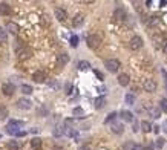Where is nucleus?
Instances as JSON below:
<instances>
[{"label": "nucleus", "instance_id": "nucleus-1", "mask_svg": "<svg viewBox=\"0 0 167 150\" xmlns=\"http://www.w3.org/2000/svg\"><path fill=\"white\" fill-rule=\"evenodd\" d=\"M23 126H25V123H23V121L11 119V121H9V124H8L5 129H6V133H8V135H14V136H17V135H19V132H20L19 129H20V127H23Z\"/></svg>", "mask_w": 167, "mask_h": 150}, {"label": "nucleus", "instance_id": "nucleus-2", "mask_svg": "<svg viewBox=\"0 0 167 150\" xmlns=\"http://www.w3.org/2000/svg\"><path fill=\"white\" fill-rule=\"evenodd\" d=\"M104 68H106L109 72L115 74V72H118V69L121 68V63H120L117 58H107V60L104 61Z\"/></svg>", "mask_w": 167, "mask_h": 150}, {"label": "nucleus", "instance_id": "nucleus-3", "mask_svg": "<svg viewBox=\"0 0 167 150\" xmlns=\"http://www.w3.org/2000/svg\"><path fill=\"white\" fill-rule=\"evenodd\" d=\"M86 43H87V48L97 49V48L101 44V37H100L98 34H90L89 37L86 38Z\"/></svg>", "mask_w": 167, "mask_h": 150}, {"label": "nucleus", "instance_id": "nucleus-4", "mask_svg": "<svg viewBox=\"0 0 167 150\" xmlns=\"http://www.w3.org/2000/svg\"><path fill=\"white\" fill-rule=\"evenodd\" d=\"M129 48H130L132 51L141 49V48H143V38L140 37V35H133V37L130 38V41H129Z\"/></svg>", "mask_w": 167, "mask_h": 150}, {"label": "nucleus", "instance_id": "nucleus-5", "mask_svg": "<svg viewBox=\"0 0 167 150\" xmlns=\"http://www.w3.org/2000/svg\"><path fill=\"white\" fill-rule=\"evenodd\" d=\"M17 107L22 110H29L32 107V101L28 98H20V100H17Z\"/></svg>", "mask_w": 167, "mask_h": 150}, {"label": "nucleus", "instance_id": "nucleus-6", "mask_svg": "<svg viewBox=\"0 0 167 150\" xmlns=\"http://www.w3.org/2000/svg\"><path fill=\"white\" fill-rule=\"evenodd\" d=\"M126 17H127V12H126L124 8H117L114 11V20L115 22H123Z\"/></svg>", "mask_w": 167, "mask_h": 150}, {"label": "nucleus", "instance_id": "nucleus-7", "mask_svg": "<svg viewBox=\"0 0 167 150\" xmlns=\"http://www.w3.org/2000/svg\"><path fill=\"white\" fill-rule=\"evenodd\" d=\"M17 57H19V60H26V58L31 57V51H29L26 46L19 48V49H17Z\"/></svg>", "mask_w": 167, "mask_h": 150}, {"label": "nucleus", "instance_id": "nucleus-8", "mask_svg": "<svg viewBox=\"0 0 167 150\" xmlns=\"http://www.w3.org/2000/svg\"><path fill=\"white\" fill-rule=\"evenodd\" d=\"M143 87H144V90H146V92L152 94V92H155V90H157V83H155V80H144Z\"/></svg>", "mask_w": 167, "mask_h": 150}, {"label": "nucleus", "instance_id": "nucleus-9", "mask_svg": "<svg viewBox=\"0 0 167 150\" xmlns=\"http://www.w3.org/2000/svg\"><path fill=\"white\" fill-rule=\"evenodd\" d=\"M2 92H3L6 97H11V95L15 92V86H14L12 83H5V84L2 86Z\"/></svg>", "mask_w": 167, "mask_h": 150}, {"label": "nucleus", "instance_id": "nucleus-10", "mask_svg": "<svg viewBox=\"0 0 167 150\" xmlns=\"http://www.w3.org/2000/svg\"><path fill=\"white\" fill-rule=\"evenodd\" d=\"M54 14H55V19H57L58 22H65V20L68 19V12H66L63 8H55Z\"/></svg>", "mask_w": 167, "mask_h": 150}, {"label": "nucleus", "instance_id": "nucleus-11", "mask_svg": "<svg viewBox=\"0 0 167 150\" xmlns=\"http://www.w3.org/2000/svg\"><path fill=\"white\" fill-rule=\"evenodd\" d=\"M111 130H112V133H115V135H121V133L124 132V126H123L121 123H114V124L111 126Z\"/></svg>", "mask_w": 167, "mask_h": 150}, {"label": "nucleus", "instance_id": "nucleus-12", "mask_svg": "<svg viewBox=\"0 0 167 150\" xmlns=\"http://www.w3.org/2000/svg\"><path fill=\"white\" fill-rule=\"evenodd\" d=\"M32 80L35 83H44L46 81V74L43 71H37V72H34V75H32Z\"/></svg>", "mask_w": 167, "mask_h": 150}, {"label": "nucleus", "instance_id": "nucleus-13", "mask_svg": "<svg viewBox=\"0 0 167 150\" xmlns=\"http://www.w3.org/2000/svg\"><path fill=\"white\" fill-rule=\"evenodd\" d=\"M69 63V55L68 54H60V55H57V65L58 66H65V65H68Z\"/></svg>", "mask_w": 167, "mask_h": 150}, {"label": "nucleus", "instance_id": "nucleus-14", "mask_svg": "<svg viewBox=\"0 0 167 150\" xmlns=\"http://www.w3.org/2000/svg\"><path fill=\"white\" fill-rule=\"evenodd\" d=\"M120 116H121V119L126 121V123H132V121H133V113L129 112V110H121V112H120Z\"/></svg>", "mask_w": 167, "mask_h": 150}, {"label": "nucleus", "instance_id": "nucleus-15", "mask_svg": "<svg viewBox=\"0 0 167 150\" xmlns=\"http://www.w3.org/2000/svg\"><path fill=\"white\" fill-rule=\"evenodd\" d=\"M83 23H84V17L81 14L75 15L74 20H72V26H74V28H80V26H83Z\"/></svg>", "mask_w": 167, "mask_h": 150}, {"label": "nucleus", "instance_id": "nucleus-16", "mask_svg": "<svg viewBox=\"0 0 167 150\" xmlns=\"http://www.w3.org/2000/svg\"><path fill=\"white\" fill-rule=\"evenodd\" d=\"M5 29H6V31H9L11 34H17V32H19V25H17V23H14V22H8Z\"/></svg>", "mask_w": 167, "mask_h": 150}, {"label": "nucleus", "instance_id": "nucleus-17", "mask_svg": "<svg viewBox=\"0 0 167 150\" xmlns=\"http://www.w3.org/2000/svg\"><path fill=\"white\" fill-rule=\"evenodd\" d=\"M11 14V6L8 3H0V15H9Z\"/></svg>", "mask_w": 167, "mask_h": 150}, {"label": "nucleus", "instance_id": "nucleus-18", "mask_svg": "<svg viewBox=\"0 0 167 150\" xmlns=\"http://www.w3.org/2000/svg\"><path fill=\"white\" fill-rule=\"evenodd\" d=\"M129 81H130V77H129L127 74H120L118 75V83H120V86H127Z\"/></svg>", "mask_w": 167, "mask_h": 150}, {"label": "nucleus", "instance_id": "nucleus-19", "mask_svg": "<svg viewBox=\"0 0 167 150\" xmlns=\"http://www.w3.org/2000/svg\"><path fill=\"white\" fill-rule=\"evenodd\" d=\"M149 113H150L152 118L158 119V118L161 116V109H160V107H150V109H149Z\"/></svg>", "mask_w": 167, "mask_h": 150}, {"label": "nucleus", "instance_id": "nucleus-20", "mask_svg": "<svg viewBox=\"0 0 167 150\" xmlns=\"http://www.w3.org/2000/svg\"><path fill=\"white\" fill-rule=\"evenodd\" d=\"M106 106V98L104 97H98L97 100H95V107L97 109H103Z\"/></svg>", "mask_w": 167, "mask_h": 150}, {"label": "nucleus", "instance_id": "nucleus-21", "mask_svg": "<svg viewBox=\"0 0 167 150\" xmlns=\"http://www.w3.org/2000/svg\"><path fill=\"white\" fill-rule=\"evenodd\" d=\"M124 101H126V104L133 106V104H135V95H133V94H127L124 97Z\"/></svg>", "mask_w": 167, "mask_h": 150}, {"label": "nucleus", "instance_id": "nucleus-22", "mask_svg": "<svg viewBox=\"0 0 167 150\" xmlns=\"http://www.w3.org/2000/svg\"><path fill=\"white\" fill-rule=\"evenodd\" d=\"M117 116H118V113L117 112H111L109 115H107V118L104 119V123H106V124H111V123H114V121L117 119Z\"/></svg>", "mask_w": 167, "mask_h": 150}, {"label": "nucleus", "instance_id": "nucleus-23", "mask_svg": "<svg viewBox=\"0 0 167 150\" xmlns=\"http://www.w3.org/2000/svg\"><path fill=\"white\" fill-rule=\"evenodd\" d=\"M141 129H143V132L149 133V132L152 130V124H150L149 121H141Z\"/></svg>", "mask_w": 167, "mask_h": 150}, {"label": "nucleus", "instance_id": "nucleus-24", "mask_svg": "<svg viewBox=\"0 0 167 150\" xmlns=\"http://www.w3.org/2000/svg\"><path fill=\"white\" fill-rule=\"evenodd\" d=\"M61 135H65V127L57 126V127L54 129V136H55V138H60Z\"/></svg>", "mask_w": 167, "mask_h": 150}, {"label": "nucleus", "instance_id": "nucleus-25", "mask_svg": "<svg viewBox=\"0 0 167 150\" xmlns=\"http://www.w3.org/2000/svg\"><path fill=\"white\" fill-rule=\"evenodd\" d=\"M158 23H160V17H157V15L149 17V20H147V25H149V26H157Z\"/></svg>", "mask_w": 167, "mask_h": 150}, {"label": "nucleus", "instance_id": "nucleus-26", "mask_svg": "<svg viewBox=\"0 0 167 150\" xmlns=\"http://www.w3.org/2000/svg\"><path fill=\"white\" fill-rule=\"evenodd\" d=\"M20 90H22V94H25V95H31V94H32V86H29V84H23Z\"/></svg>", "mask_w": 167, "mask_h": 150}, {"label": "nucleus", "instance_id": "nucleus-27", "mask_svg": "<svg viewBox=\"0 0 167 150\" xmlns=\"http://www.w3.org/2000/svg\"><path fill=\"white\" fill-rule=\"evenodd\" d=\"M31 146H32L35 150H39L40 147H42V140H40V138H34V140L31 141Z\"/></svg>", "mask_w": 167, "mask_h": 150}, {"label": "nucleus", "instance_id": "nucleus-28", "mask_svg": "<svg viewBox=\"0 0 167 150\" xmlns=\"http://www.w3.org/2000/svg\"><path fill=\"white\" fill-rule=\"evenodd\" d=\"M6 118H8V107L0 106V121L2 119H6Z\"/></svg>", "mask_w": 167, "mask_h": 150}, {"label": "nucleus", "instance_id": "nucleus-29", "mask_svg": "<svg viewBox=\"0 0 167 150\" xmlns=\"http://www.w3.org/2000/svg\"><path fill=\"white\" fill-rule=\"evenodd\" d=\"M8 31L5 29V28H0V43H5L6 40H8V34H6Z\"/></svg>", "mask_w": 167, "mask_h": 150}, {"label": "nucleus", "instance_id": "nucleus-30", "mask_svg": "<svg viewBox=\"0 0 167 150\" xmlns=\"http://www.w3.org/2000/svg\"><path fill=\"white\" fill-rule=\"evenodd\" d=\"M8 149L9 150H20V146H19L17 141H9V143H8Z\"/></svg>", "mask_w": 167, "mask_h": 150}, {"label": "nucleus", "instance_id": "nucleus-31", "mask_svg": "<svg viewBox=\"0 0 167 150\" xmlns=\"http://www.w3.org/2000/svg\"><path fill=\"white\" fill-rule=\"evenodd\" d=\"M63 124H65V127H66V129H72V126L75 124V119L68 118V119H65V123H63Z\"/></svg>", "mask_w": 167, "mask_h": 150}, {"label": "nucleus", "instance_id": "nucleus-32", "mask_svg": "<svg viewBox=\"0 0 167 150\" xmlns=\"http://www.w3.org/2000/svg\"><path fill=\"white\" fill-rule=\"evenodd\" d=\"M89 68H90V65H89L87 61H84V60L78 63V69H80V71H87Z\"/></svg>", "mask_w": 167, "mask_h": 150}, {"label": "nucleus", "instance_id": "nucleus-33", "mask_svg": "<svg viewBox=\"0 0 167 150\" xmlns=\"http://www.w3.org/2000/svg\"><path fill=\"white\" fill-rule=\"evenodd\" d=\"M72 115L74 116H83L84 115V110L81 107H74V110H72Z\"/></svg>", "mask_w": 167, "mask_h": 150}, {"label": "nucleus", "instance_id": "nucleus-34", "mask_svg": "<svg viewBox=\"0 0 167 150\" xmlns=\"http://www.w3.org/2000/svg\"><path fill=\"white\" fill-rule=\"evenodd\" d=\"M160 109L164 110V112H167V98H161V101H160Z\"/></svg>", "mask_w": 167, "mask_h": 150}, {"label": "nucleus", "instance_id": "nucleus-35", "mask_svg": "<svg viewBox=\"0 0 167 150\" xmlns=\"http://www.w3.org/2000/svg\"><path fill=\"white\" fill-rule=\"evenodd\" d=\"M135 146H136L135 143H132V141H127L124 146H123V149H124V150H133V149H135Z\"/></svg>", "mask_w": 167, "mask_h": 150}, {"label": "nucleus", "instance_id": "nucleus-36", "mask_svg": "<svg viewBox=\"0 0 167 150\" xmlns=\"http://www.w3.org/2000/svg\"><path fill=\"white\" fill-rule=\"evenodd\" d=\"M77 44H78V37L77 35H72L71 37V46L72 48H77Z\"/></svg>", "mask_w": 167, "mask_h": 150}, {"label": "nucleus", "instance_id": "nucleus-37", "mask_svg": "<svg viewBox=\"0 0 167 150\" xmlns=\"http://www.w3.org/2000/svg\"><path fill=\"white\" fill-rule=\"evenodd\" d=\"M163 146H164V140H163V138H158V140H157V147H158V149H163Z\"/></svg>", "mask_w": 167, "mask_h": 150}, {"label": "nucleus", "instance_id": "nucleus-38", "mask_svg": "<svg viewBox=\"0 0 167 150\" xmlns=\"http://www.w3.org/2000/svg\"><path fill=\"white\" fill-rule=\"evenodd\" d=\"M132 130H133V132H138V130H140V124H138V121H133V127H132Z\"/></svg>", "mask_w": 167, "mask_h": 150}, {"label": "nucleus", "instance_id": "nucleus-39", "mask_svg": "<svg viewBox=\"0 0 167 150\" xmlns=\"http://www.w3.org/2000/svg\"><path fill=\"white\" fill-rule=\"evenodd\" d=\"M78 150H92V147L89 146V144H83V146H80Z\"/></svg>", "mask_w": 167, "mask_h": 150}, {"label": "nucleus", "instance_id": "nucleus-40", "mask_svg": "<svg viewBox=\"0 0 167 150\" xmlns=\"http://www.w3.org/2000/svg\"><path fill=\"white\" fill-rule=\"evenodd\" d=\"M37 112L40 113V115H46V113H48V109H46V107H44V106H43V107H40V109H39V110H37Z\"/></svg>", "mask_w": 167, "mask_h": 150}, {"label": "nucleus", "instance_id": "nucleus-41", "mask_svg": "<svg viewBox=\"0 0 167 150\" xmlns=\"http://www.w3.org/2000/svg\"><path fill=\"white\" fill-rule=\"evenodd\" d=\"M161 74H163V77H164V84H166V90H167V72L163 69V71H161Z\"/></svg>", "mask_w": 167, "mask_h": 150}, {"label": "nucleus", "instance_id": "nucleus-42", "mask_svg": "<svg viewBox=\"0 0 167 150\" xmlns=\"http://www.w3.org/2000/svg\"><path fill=\"white\" fill-rule=\"evenodd\" d=\"M94 72H95V75H97V77H98L100 80H104V77H103V74H101L100 71H94Z\"/></svg>", "mask_w": 167, "mask_h": 150}, {"label": "nucleus", "instance_id": "nucleus-43", "mask_svg": "<svg viewBox=\"0 0 167 150\" xmlns=\"http://www.w3.org/2000/svg\"><path fill=\"white\" fill-rule=\"evenodd\" d=\"M49 86H52L54 89H58V84H57L55 81H49Z\"/></svg>", "mask_w": 167, "mask_h": 150}, {"label": "nucleus", "instance_id": "nucleus-44", "mask_svg": "<svg viewBox=\"0 0 167 150\" xmlns=\"http://www.w3.org/2000/svg\"><path fill=\"white\" fill-rule=\"evenodd\" d=\"M71 89H72V86L71 84H66V90H68L66 94H71Z\"/></svg>", "mask_w": 167, "mask_h": 150}, {"label": "nucleus", "instance_id": "nucleus-45", "mask_svg": "<svg viewBox=\"0 0 167 150\" xmlns=\"http://www.w3.org/2000/svg\"><path fill=\"white\" fill-rule=\"evenodd\" d=\"M163 51H164V54L167 55V41L164 43V46H163Z\"/></svg>", "mask_w": 167, "mask_h": 150}, {"label": "nucleus", "instance_id": "nucleus-46", "mask_svg": "<svg viewBox=\"0 0 167 150\" xmlns=\"http://www.w3.org/2000/svg\"><path fill=\"white\" fill-rule=\"evenodd\" d=\"M153 132H155V133H160V127L155 126V127H153Z\"/></svg>", "mask_w": 167, "mask_h": 150}, {"label": "nucleus", "instance_id": "nucleus-47", "mask_svg": "<svg viewBox=\"0 0 167 150\" xmlns=\"http://www.w3.org/2000/svg\"><path fill=\"white\" fill-rule=\"evenodd\" d=\"M25 135H26V132H23V130H22V132H19V135H17V136H20V138H22V136H25Z\"/></svg>", "mask_w": 167, "mask_h": 150}, {"label": "nucleus", "instance_id": "nucleus-48", "mask_svg": "<svg viewBox=\"0 0 167 150\" xmlns=\"http://www.w3.org/2000/svg\"><path fill=\"white\" fill-rule=\"evenodd\" d=\"M133 150H144V147H143V146H135Z\"/></svg>", "mask_w": 167, "mask_h": 150}, {"label": "nucleus", "instance_id": "nucleus-49", "mask_svg": "<svg viewBox=\"0 0 167 150\" xmlns=\"http://www.w3.org/2000/svg\"><path fill=\"white\" fill-rule=\"evenodd\" d=\"M31 132H32V133H37V132H39V129H37V127H34V129H31Z\"/></svg>", "mask_w": 167, "mask_h": 150}, {"label": "nucleus", "instance_id": "nucleus-50", "mask_svg": "<svg viewBox=\"0 0 167 150\" xmlns=\"http://www.w3.org/2000/svg\"><path fill=\"white\" fill-rule=\"evenodd\" d=\"M144 150H153V147L152 146H147V147H144Z\"/></svg>", "mask_w": 167, "mask_h": 150}, {"label": "nucleus", "instance_id": "nucleus-51", "mask_svg": "<svg viewBox=\"0 0 167 150\" xmlns=\"http://www.w3.org/2000/svg\"><path fill=\"white\" fill-rule=\"evenodd\" d=\"M52 150H63V149H61V147H58V146H55V147H54Z\"/></svg>", "mask_w": 167, "mask_h": 150}, {"label": "nucleus", "instance_id": "nucleus-52", "mask_svg": "<svg viewBox=\"0 0 167 150\" xmlns=\"http://www.w3.org/2000/svg\"><path fill=\"white\" fill-rule=\"evenodd\" d=\"M164 130L167 132V121H164Z\"/></svg>", "mask_w": 167, "mask_h": 150}]
</instances>
